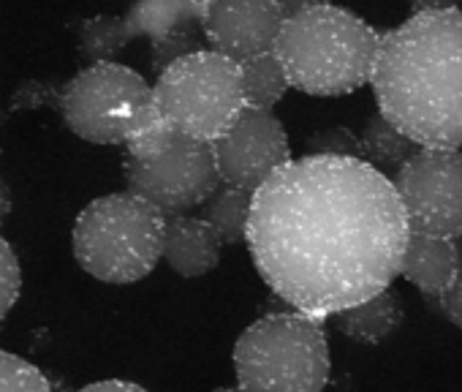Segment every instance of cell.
I'll return each instance as SVG.
<instances>
[{"mask_svg":"<svg viewBox=\"0 0 462 392\" xmlns=\"http://www.w3.org/2000/svg\"><path fill=\"white\" fill-rule=\"evenodd\" d=\"M163 224L166 216L131 191L98 196L77 216L74 259L101 284H136L161 262Z\"/></svg>","mask_w":462,"mask_h":392,"instance_id":"cell-4","label":"cell"},{"mask_svg":"<svg viewBox=\"0 0 462 392\" xmlns=\"http://www.w3.org/2000/svg\"><path fill=\"white\" fill-rule=\"evenodd\" d=\"M411 227L392 180L359 158L302 155L251 202L245 243L264 284L316 322L354 308L400 275Z\"/></svg>","mask_w":462,"mask_h":392,"instance_id":"cell-1","label":"cell"},{"mask_svg":"<svg viewBox=\"0 0 462 392\" xmlns=\"http://www.w3.org/2000/svg\"><path fill=\"white\" fill-rule=\"evenodd\" d=\"M362 145V161L370 163L373 169L383 172V169H400L419 147L402 134L397 131L383 115H373L359 136Z\"/></svg>","mask_w":462,"mask_h":392,"instance_id":"cell-18","label":"cell"},{"mask_svg":"<svg viewBox=\"0 0 462 392\" xmlns=\"http://www.w3.org/2000/svg\"><path fill=\"white\" fill-rule=\"evenodd\" d=\"M237 66H240L245 107L273 112V107L286 96V90H291L275 52H264V55L240 61Z\"/></svg>","mask_w":462,"mask_h":392,"instance_id":"cell-17","label":"cell"},{"mask_svg":"<svg viewBox=\"0 0 462 392\" xmlns=\"http://www.w3.org/2000/svg\"><path fill=\"white\" fill-rule=\"evenodd\" d=\"M12 213V191L6 185V180L0 177V224H4Z\"/></svg>","mask_w":462,"mask_h":392,"instance_id":"cell-27","label":"cell"},{"mask_svg":"<svg viewBox=\"0 0 462 392\" xmlns=\"http://www.w3.org/2000/svg\"><path fill=\"white\" fill-rule=\"evenodd\" d=\"M0 392H55L44 370L20 354L0 349Z\"/></svg>","mask_w":462,"mask_h":392,"instance_id":"cell-20","label":"cell"},{"mask_svg":"<svg viewBox=\"0 0 462 392\" xmlns=\"http://www.w3.org/2000/svg\"><path fill=\"white\" fill-rule=\"evenodd\" d=\"M335 327L356 341V343H367V346H375L381 341H386L402 322V305H400V297L386 289L354 308H346L340 313L332 316Z\"/></svg>","mask_w":462,"mask_h":392,"instance_id":"cell-14","label":"cell"},{"mask_svg":"<svg viewBox=\"0 0 462 392\" xmlns=\"http://www.w3.org/2000/svg\"><path fill=\"white\" fill-rule=\"evenodd\" d=\"M60 101V88L52 82H42V79H28L23 82L14 96H12V109L14 112H25V109H42L47 104L58 107Z\"/></svg>","mask_w":462,"mask_h":392,"instance_id":"cell-24","label":"cell"},{"mask_svg":"<svg viewBox=\"0 0 462 392\" xmlns=\"http://www.w3.org/2000/svg\"><path fill=\"white\" fill-rule=\"evenodd\" d=\"M251 202L254 193L231 188V185H217L212 191L209 200L201 205V221H207L215 235L220 238V243H245V229H248V219H251Z\"/></svg>","mask_w":462,"mask_h":392,"instance_id":"cell-16","label":"cell"},{"mask_svg":"<svg viewBox=\"0 0 462 392\" xmlns=\"http://www.w3.org/2000/svg\"><path fill=\"white\" fill-rule=\"evenodd\" d=\"M212 158L220 185L256 193L291 161V145L273 112L245 107L231 131L212 145Z\"/></svg>","mask_w":462,"mask_h":392,"instance_id":"cell-10","label":"cell"},{"mask_svg":"<svg viewBox=\"0 0 462 392\" xmlns=\"http://www.w3.org/2000/svg\"><path fill=\"white\" fill-rule=\"evenodd\" d=\"M223 243L199 216H169L163 224L161 259L182 278H199L217 267Z\"/></svg>","mask_w":462,"mask_h":392,"instance_id":"cell-12","label":"cell"},{"mask_svg":"<svg viewBox=\"0 0 462 392\" xmlns=\"http://www.w3.org/2000/svg\"><path fill=\"white\" fill-rule=\"evenodd\" d=\"M243 392H324L332 370L324 322L297 311L256 319L235 343Z\"/></svg>","mask_w":462,"mask_h":392,"instance_id":"cell-5","label":"cell"},{"mask_svg":"<svg viewBox=\"0 0 462 392\" xmlns=\"http://www.w3.org/2000/svg\"><path fill=\"white\" fill-rule=\"evenodd\" d=\"M305 155H329V158H359L362 161V145L359 136L346 126H329L319 134H313L305 145Z\"/></svg>","mask_w":462,"mask_h":392,"instance_id":"cell-22","label":"cell"},{"mask_svg":"<svg viewBox=\"0 0 462 392\" xmlns=\"http://www.w3.org/2000/svg\"><path fill=\"white\" fill-rule=\"evenodd\" d=\"M411 232L462 235V150L419 147L392 180Z\"/></svg>","mask_w":462,"mask_h":392,"instance_id":"cell-8","label":"cell"},{"mask_svg":"<svg viewBox=\"0 0 462 392\" xmlns=\"http://www.w3.org/2000/svg\"><path fill=\"white\" fill-rule=\"evenodd\" d=\"M20 289H23L20 259L14 248L9 246V240H4V235H0V322H4L17 305Z\"/></svg>","mask_w":462,"mask_h":392,"instance_id":"cell-23","label":"cell"},{"mask_svg":"<svg viewBox=\"0 0 462 392\" xmlns=\"http://www.w3.org/2000/svg\"><path fill=\"white\" fill-rule=\"evenodd\" d=\"M199 50H204V47L199 44V23H193V25H182V28L171 31L163 39L150 42V61H152V69L161 74L169 66H174L177 61H182Z\"/></svg>","mask_w":462,"mask_h":392,"instance_id":"cell-21","label":"cell"},{"mask_svg":"<svg viewBox=\"0 0 462 392\" xmlns=\"http://www.w3.org/2000/svg\"><path fill=\"white\" fill-rule=\"evenodd\" d=\"M152 85L142 74L120 63H96L77 71L63 88L58 112L69 131L93 145H117L112 131V117L128 107L147 101Z\"/></svg>","mask_w":462,"mask_h":392,"instance_id":"cell-9","label":"cell"},{"mask_svg":"<svg viewBox=\"0 0 462 392\" xmlns=\"http://www.w3.org/2000/svg\"><path fill=\"white\" fill-rule=\"evenodd\" d=\"M134 42L123 17L98 14L79 25V55L85 66L96 63H117V55L125 50V44Z\"/></svg>","mask_w":462,"mask_h":392,"instance_id":"cell-19","label":"cell"},{"mask_svg":"<svg viewBox=\"0 0 462 392\" xmlns=\"http://www.w3.org/2000/svg\"><path fill=\"white\" fill-rule=\"evenodd\" d=\"M123 23L131 39L147 36L150 42H155L182 25L199 23V4H188V0H147V4L131 6L123 14Z\"/></svg>","mask_w":462,"mask_h":392,"instance_id":"cell-15","label":"cell"},{"mask_svg":"<svg viewBox=\"0 0 462 392\" xmlns=\"http://www.w3.org/2000/svg\"><path fill=\"white\" fill-rule=\"evenodd\" d=\"M212 392H243V389H240V387L235 384V387H215Z\"/></svg>","mask_w":462,"mask_h":392,"instance_id":"cell-29","label":"cell"},{"mask_svg":"<svg viewBox=\"0 0 462 392\" xmlns=\"http://www.w3.org/2000/svg\"><path fill=\"white\" fill-rule=\"evenodd\" d=\"M77 392H147L142 384H134V381H120V378H106V381H93Z\"/></svg>","mask_w":462,"mask_h":392,"instance_id":"cell-26","label":"cell"},{"mask_svg":"<svg viewBox=\"0 0 462 392\" xmlns=\"http://www.w3.org/2000/svg\"><path fill=\"white\" fill-rule=\"evenodd\" d=\"M378 115L416 147H462V12L419 6L381 33L370 77Z\"/></svg>","mask_w":462,"mask_h":392,"instance_id":"cell-2","label":"cell"},{"mask_svg":"<svg viewBox=\"0 0 462 392\" xmlns=\"http://www.w3.org/2000/svg\"><path fill=\"white\" fill-rule=\"evenodd\" d=\"M457 273H459V259L451 240L411 232L408 248L400 262V275L408 284H413L424 297L438 300L448 289Z\"/></svg>","mask_w":462,"mask_h":392,"instance_id":"cell-13","label":"cell"},{"mask_svg":"<svg viewBox=\"0 0 462 392\" xmlns=\"http://www.w3.org/2000/svg\"><path fill=\"white\" fill-rule=\"evenodd\" d=\"M152 104L174 134L215 145L245 109L240 66L212 50H199L158 74Z\"/></svg>","mask_w":462,"mask_h":392,"instance_id":"cell-6","label":"cell"},{"mask_svg":"<svg viewBox=\"0 0 462 392\" xmlns=\"http://www.w3.org/2000/svg\"><path fill=\"white\" fill-rule=\"evenodd\" d=\"M451 243H454V251H457V259H459V267H462V235L457 240H451Z\"/></svg>","mask_w":462,"mask_h":392,"instance_id":"cell-28","label":"cell"},{"mask_svg":"<svg viewBox=\"0 0 462 392\" xmlns=\"http://www.w3.org/2000/svg\"><path fill=\"white\" fill-rule=\"evenodd\" d=\"M123 174L125 191L136 193L166 219L188 216V210L201 208L220 185L212 145L180 134L147 158H125Z\"/></svg>","mask_w":462,"mask_h":392,"instance_id":"cell-7","label":"cell"},{"mask_svg":"<svg viewBox=\"0 0 462 392\" xmlns=\"http://www.w3.org/2000/svg\"><path fill=\"white\" fill-rule=\"evenodd\" d=\"M435 303L440 305L443 316H446L451 324H457V327L462 330V267H459V273L454 275V281L448 284V289H446Z\"/></svg>","mask_w":462,"mask_h":392,"instance_id":"cell-25","label":"cell"},{"mask_svg":"<svg viewBox=\"0 0 462 392\" xmlns=\"http://www.w3.org/2000/svg\"><path fill=\"white\" fill-rule=\"evenodd\" d=\"M381 33L362 17L327 6H286L275 58L289 88L308 96H346L370 85Z\"/></svg>","mask_w":462,"mask_h":392,"instance_id":"cell-3","label":"cell"},{"mask_svg":"<svg viewBox=\"0 0 462 392\" xmlns=\"http://www.w3.org/2000/svg\"><path fill=\"white\" fill-rule=\"evenodd\" d=\"M283 20L286 4H275V0H215V4H199V28L209 44L207 50L235 63L273 52Z\"/></svg>","mask_w":462,"mask_h":392,"instance_id":"cell-11","label":"cell"}]
</instances>
